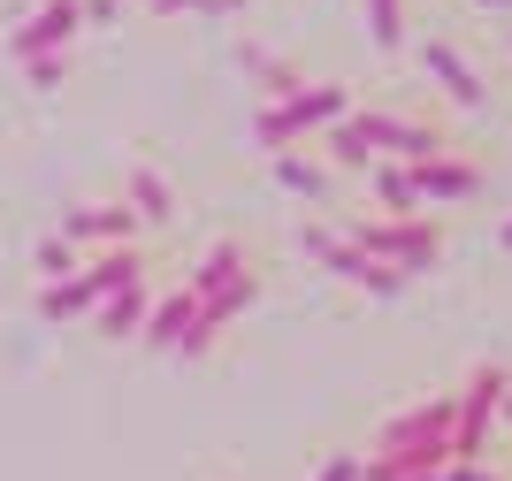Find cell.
<instances>
[{
    "label": "cell",
    "mask_w": 512,
    "mask_h": 481,
    "mask_svg": "<svg viewBox=\"0 0 512 481\" xmlns=\"http://www.w3.org/2000/svg\"><path fill=\"white\" fill-rule=\"evenodd\" d=\"M337 237L352 252H367L375 268H390V275H428L436 260H444V245H451V222L444 214H406V222H390V214H337Z\"/></svg>",
    "instance_id": "cell-1"
},
{
    "label": "cell",
    "mask_w": 512,
    "mask_h": 481,
    "mask_svg": "<svg viewBox=\"0 0 512 481\" xmlns=\"http://www.w3.org/2000/svg\"><path fill=\"white\" fill-rule=\"evenodd\" d=\"M352 84L344 77H321V84H299L291 100H260L253 107V146L276 161V153H299V138H321V130H337L352 115Z\"/></svg>",
    "instance_id": "cell-2"
},
{
    "label": "cell",
    "mask_w": 512,
    "mask_h": 481,
    "mask_svg": "<svg viewBox=\"0 0 512 481\" xmlns=\"http://www.w3.org/2000/svg\"><path fill=\"white\" fill-rule=\"evenodd\" d=\"M512 390V367L505 359H474L459 390H451V466L459 459H490V420Z\"/></svg>",
    "instance_id": "cell-3"
},
{
    "label": "cell",
    "mask_w": 512,
    "mask_h": 481,
    "mask_svg": "<svg viewBox=\"0 0 512 481\" xmlns=\"http://www.w3.org/2000/svg\"><path fill=\"white\" fill-rule=\"evenodd\" d=\"M299 252H306V260H321L337 283L367 291V298H406V275H390V268H375L367 252H352L337 237V222H314V214H306V222H299Z\"/></svg>",
    "instance_id": "cell-4"
},
{
    "label": "cell",
    "mask_w": 512,
    "mask_h": 481,
    "mask_svg": "<svg viewBox=\"0 0 512 481\" xmlns=\"http://www.w3.org/2000/svg\"><path fill=\"white\" fill-rule=\"evenodd\" d=\"M406 54H413V69H421L459 115H482V107H490V84H482V69L467 62V46H459V39H421V46H406Z\"/></svg>",
    "instance_id": "cell-5"
},
{
    "label": "cell",
    "mask_w": 512,
    "mask_h": 481,
    "mask_svg": "<svg viewBox=\"0 0 512 481\" xmlns=\"http://www.w3.org/2000/svg\"><path fill=\"white\" fill-rule=\"evenodd\" d=\"M62 245L77 252H107V245H146V230H138V214L123 207V199H77V207H62Z\"/></svg>",
    "instance_id": "cell-6"
},
{
    "label": "cell",
    "mask_w": 512,
    "mask_h": 481,
    "mask_svg": "<svg viewBox=\"0 0 512 481\" xmlns=\"http://www.w3.org/2000/svg\"><path fill=\"white\" fill-rule=\"evenodd\" d=\"M85 31V16H77V0H39L31 16L8 31V54L16 62H39V54H69V39Z\"/></svg>",
    "instance_id": "cell-7"
},
{
    "label": "cell",
    "mask_w": 512,
    "mask_h": 481,
    "mask_svg": "<svg viewBox=\"0 0 512 481\" xmlns=\"http://www.w3.org/2000/svg\"><path fill=\"white\" fill-rule=\"evenodd\" d=\"M482 184H490V168H482V161H467V153H436V161H421V168H413V191H421V207H428V214L467 207V199H474Z\"/></svg>",
    "instance_id": "cell-8"
},
{
    "label": "cell",
    "mask_w": 512,
    "mask_h": 481,
    "mask_svg": "<svg viewBox=\"0 0 512 481\" xmlns=\"http://www.w3.org/2000/svg\"><path fill=\"white\" fill-rule=\"evenodd\" d=\"M146 245H107V252H85V268H77V283L92 291V306L115 291H130V283H146Z\"/></svg>",
    "instance_id": "cell-9"
},
{
    "label": "cell",
    "mask_w": 512,
    "mask_h": 481,
    "mask_svg": "<svg viewBox=\"0 0 512 481\" xmlns=\"http://www.w3.org/2000/svg\"><path fill=\"white\" fill-rule=\"evenodd\" d=\"M123 207L138 214V230H161V222H176V184L153 161H130L123 168Z\"/></svg>",
    "instance_id": "cell-10"
},
{
    "label": "cell",
    "mask_w": 512,
    "mask_h": 481,
    "mask_svg": "<svg viewBox=\"0 0 512 481\" xmlns=\"http://www.w3.org/2000/svg\"><path fill=\"white\" fill-rule=\"evenodd\" d=\"M253 268V252H245V237H214V245H199V260L184 268V283L176 291H192V298H214L230 275H245Z\"/></svg>",
    "instance_id": "cell-11"
},
{
    "label": "cell",
    "mask_w": 512,
    "mask_h": 481,
    "mask_svg": "<svg viewBox=\"0 0 512 481\" xmlns=\"http://www.w3.org/2000/svg\"><path fill=\"white\" fill-rule=\"evenodd\" d=\"M192 329H199V298L192 291H161L153 314H146V329H138V344H146V352H184Z\"/></svg>",
    "instance_id": "cell-12"
},
{
    "label": "cell",
    "mask_w": 512,
    "mask_h": 481,
    "mask_svg": "<svg viewBox=\"0 0 512 481\" xmlns=\"http://www.w3.org/2000/svg\"><path fill=\"white\" fill-rule=\"evenodd\" d=\"M146 314H153V283H130V291H115V298L92 306V329H100L107 344H123V336L146 329Z\"/></svg>",
    "instance_id": "cell-13"
},
{
    "label": "cell",
    "mask_w": 512,
    "mask_h": 481,
    "mask_svg": "<svg viewBox=\"0 0 512 481\" xmlns=\"http://www.w3.org/2000/svg\"><path fill=\"white\" fill-rule=\"evenodd\" d=\"M268 176H276L291 199H314V207L329 199V191H337V176L321 168V153H276V161H268Z\"/></svg>",
    "instance_id": "cell-14"
},
{
    "label": "cell",
    "mask_w": 512,
    "mask_h": 481,
    "mask_svg": "<svg viewBox=\"0 0 512 481\" xmlns=\"http://www.w3.org/2000/svg\"><path fill=\"white\" fill-rule=\"evenodd\" d=\"M360 16H367V46H375V54H383V62H398V54H406L413 46V31H406V0H360Z\"/></svg>",
    "instance_id": "cell-15"
},
{
    "label": "cell",
    "mask_w": 512,
    "mask_h": 481,
    "mask_svg": "<svg viewBox=\"0 0 512 481\" xmlns=\"http://www.w3.org/2000/svg\"><path fill=\"white\" fill-rule=\"evenodd\" d=\"M367 191H375V207H383L390 222L428 214V207H421V191H413V168H398V161H375V168H367Z\"/></svg>",
    "instance_id": "cell-16"
},
{
    "label": "cell",
    "mask_w": 512,
    "mask_h": 481,
    "mask_svg": "<svg viewBox=\"0 0 512 481\" xmlns=\"http://www.w3.org/2000/svg\"><path fill=\"white\" fill-rule=\"evenodd\" d=\"M237 69H245V77H260V92H268V100H291V92H299V69H291V62H276V54H268V46H260V39H245V46H237Z\"/></svg>",
    "instance_id": "cell-17"
},
{
    "label": "cell",
    "mask_w": 512,
    "mask_h": 481,
    "mask_svg": "<svg viewBox=\"0 0 512 481\" xmlns=\"http://www.w3.org/2000/svg\"><path fill=\"white\" fill-rule=\"evenodd\" d=\"M39 321H92V291L69 275V283H46L39 291Z\"/></svg>",
    "instance_id": "cell-18"
},
{
    "label": "cell",
    "mask_w": 512,
    "mask_h": 481,
    "mask_svg": "<svg viewBox=\"0 0 512 481\" xmlns=\"http://www.w3.org/2000/svg\"><path fill=\"white\" fill-rule=\"evenodd\" d=\"M31 268H39V283H69V275L85 268V252L62 245V237H39V245H31Z\"/></svg>",
    "instance_id": "cell-19"
},
{
    "label": "cell",
    "mask_w": 512,
    "mask_h": 481,
    "mask_svg": "<svg viewBox=\"0 0 512 481\" xmlns=\"http://www.w3.org/2000/svg\"><path fill=\"white\" fill-rule=\"evenodd\" d=\"M23 77L39 84V92H62L69 84V54H39V62H23Z\"/></svg>",
    "instance_id": "cell-20"
},
{
    "label": "cell",
    "mask_w": 512,
    "mask_h": 481,
    "mask_svg": "<svg viewBox=\"0 0 512 481\" xmlns=\"http://www.w3.org/2000/svg\"><path fill=\"white\" fill-rule=\"evenodd\" d=\"M153 16H176V8H199V16H230V8H245V0H146Z\"/></svg>",
    "instance_id": "cell-21"
},
{
    "label": "cell",
    "mask_w": 512,
    "mask_h": 481,
    "mask_svg": "<svg viewBox=\"0 0 512 481\" xmlns=\"http://www.w3.org/2000/svg\"><path fill=\"white\" fill-rule=\"evenodd\" d=\"M314 481H360V451H329V459L314 466Z\"/></svg>",
    "instance_id": "cell-22"
},
{
    "label": "cell",
    "mask_w": 512,
    "mask_h": 481,
    "mask_svg": "<svg viewBox=\"0 0 512 481\" xmlns=\"http://www.w3.org/2000/svg\"><path fill=\"white\" fill-rule=\"evenodd\" d=\"M436 481H512V474H497L490 459H459V466H444Z\"/></svg>",
    "instance_id": "cell-23"
},
{
    "label": "cell",
    "mask_w": 512,
    "mask_h": 481,
    "mask_svg": "<svg viewBox=\"0 0 512 481\" xmlns=\"http://www.w3.org/2000/svg\"><path fill=\"white\" fill-rule=\"evenodd\" d=\"M77 16H85V31H107V23L123 16V0H77Z\"/></svg>",
    "instance_id": "cell-24"
},
{
    "label": "cell",
    "mask_w": 512,
    "mask_h": 481,
    "mask_svg": "<svg viewBox=\"0 0 512 481\" xmlns=\"http://www.w3.org/2000/svg\"><path fill=\"white\" fill-rule=\"evenodd\" d=\"M474 8H482V16H512V0H474Z\"/></svg>",
    "instance_id": "cell-25"
},
{
    "label": "cell",
    "mask_w": 512,
    "mask_h": 481,
    "mask_svg": "<svg viewBox=\"0 0 512 481\" xmlns=\"http://www.w3.org/2000/svg\"><path fill=\"white\" fill-rule=\"evenodd\" d=\"M497 245H505V252H512V214H505V230H497Z\"/></svg>",
    "instance_id": "cell-26"
},
{
    "label": "cell",
    "mask_w": 512,
    "mask_h": 481,
    "mask_svg": "<svg viewBox=\"0 0 512 481\" xmlns=\"http://www.w3.org/2000/svg\"><path fill=\"white\" fill-rule=\"evenodd\" d=\"M497 420H505V428H512V390H505V405H497Z\"/></svg>",
    "instance_id": "cell-27"
},
{
    "label": "cell",
    "mask_w": 512,
    "mask_h": 481,
    "mask_svg": "<svg viewBox=\"0 0 512 481\" xmlns=\"http://www.w3.org/2000/svg\"><path fill=\"white\" fill-rule=\"evenodd\" d=\"M406 481H436V474H406Z\"/></svg>",
    "instance_id": "cell-28"
},
{
    "label": "cell",
    "mask_w": 512,
    "mask_h": 481,
    "mask_svg": "<svg viewBox=\"0 0 512 481\" xmlns=\"http://www.w3.org/2000/svg\"><path fill=\"white\" fill-rule=\"evenodd\" d=\"M505 46H512V39H505Z\"/></svg>",
    "instance_id": "cell-29"
}]
</instances>
